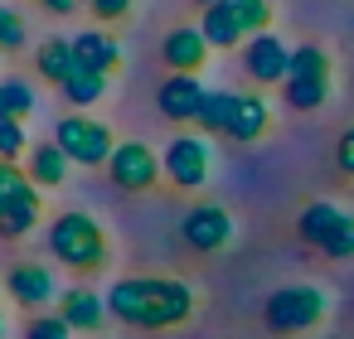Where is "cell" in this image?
<instances>
[{"mask_svg": "<svg viewBox=\"0 0 354 339\" xmlns=\"http://www.w3.org/2000/svg\"><path fill=\"white\" fill-rule=\"evenodd\" d=\"M199 296L175 276H122L107 291V315L131 329H180L189 325Z\"/></svg>", "mask_w": 354, "mask_h": 339, "instance_id": "obj_1", "label": "cell"}, {"mask_svg": "<svg viewBox=\"0 0 354 339\" xmlns=\"http://www.w3.org/2000/svg\"><path fill=\"white\" fill-rule=\"evenodd\" d=\"M44 242H49V257L59 267H68V271H97V267H107V228L93 213H83V209H64L49 223Z\"/></svg>", "mask_w": 354, "mask_h": 339, "instance_id": "obj_2", "label": "cell"}, {"mask_svg": "<svg viewBox=\"0 0 354 339\" xmlns=\"http://www.w3.org/2000/svg\"><path fill=\"white\" fill-rule=\"evenodd\" d=\"M54 146L83 170H107V160L117 151V136L107 131V122H97L88 112H68L64 122H54Z\"/></svg>", "mask_w": 354, "mask_h": 339, "instance_id": "obj_3", "label": "cell"}, {"mask_svg": "<svg viewBox=\"0 0 354 339\" xmlns=\"http://www.w3.org/2000/svg\"><path fill=\"white\" fill-rule=\"evenodd\" d=\"M160 165H165V180L180 189V194H194L209 184L214 175V146L204 131H180L170 136V146L160 151Z\"/></svg>", "mask_w": 354, "mask_h": 339, "instance_id": "obj_4", "label": "cell"}, {"mask_svg": "<svg viewBox=\"0 0 354 339\" xmlns=\"http://www.w3.org/2000/svg\"><path fill=\"white\" fill-rule=\"evenodd\" d=\"M262 320L272 334H306L325 320V291L320 286H281L267 296Z\"/></svg>", "mask_w": 354, "mask_h": 339, "instance_id": "obj_5", "label": "cell"}, {"mask_svg": "<svg viewBox=\"0 0 354 339\" xmlns=\"http://www.w3.org/2000/svg\"><path fill=\"white\" fill-rule=\"evenodd\" d=\"M160 175H165L160 151H151L146 141H117V151H112V160H107V180H112L122 194H146V189H156Z\"/></svg>", "mask_w": 354, "mask_h": 339, "instance_id": "obj_6", "label": "cell"}, {"mask_svg": "<svg viewBox=\"0 0 354 339\" xmlns=\"http://www.w3.org/2000/svg\"><path fill=\"white\" fill-rule=\"evenodd\" d=\"M291 49H296V44H286L281 35L262 30V35L243 39V73H248L257 88H277V83H286V73H291Z\"/></svg>", "mask_w": 354, "mask_h": 339, "instance_id": "obj_7", "label": "cell"}, {"mask_svg": "<svg viewBox=\"0 0 354 339\" xmlns=\"http://www.w3.org/2000/svg\"><path fill=\"white\" fill-rule=\"evenodd\" d=\"M180 238H185L189 252L214 257V252H223V247L233 242V213H228L223 204H194V209L180 218Z\"/></svg>", "mask_w": 354, "mask_h": 339, "instance_id": "obj_8", "label": "cell"}, {"mask_svg": "<svg viewBox=\"0 0 354 339\" xmlns=\"http://www.w3.org/2000/svg\"><path fill=\"white\" fill-rule=\"evenodd\" d=\"M6 296L20 305V310H49L59 305V276L44 267V262H15L6 271Z\"/></svg>", "mask_w": 354, "mask_h": 339, "instance_id": "obj_9", "label": "cell"}, {"mask_svg": "<svg viewBox=\"0 0 354 339\" xmlns=\"http://www.w3.org/2000/svg\"><path fill=\"white\" fill-rule=\"evenodd\" d=\"M204 97H209V88L199 83V73H165V83L156 88V107L165 122H194Z\"/></svg>", "mask_w": 354, "mask_h": 339, "instance_id": "obj_10", "label": "cell"}, {"mask_svg": "<svg viewBox=\"0 0 354 339\" xmlns=\"http://www.w3.org/2000/svg\"><path fill=\"white\" fill-rule=\"evenodd\" d=\"M39 218H44V199H39L35 184H25V189H15V194L0 199V238H6V242L30 238L39 228Z\"/></svg>", "mask_w": 354, "mask_h": 339, "instance_id": "obj_11", "label": "cell"}, {"mask_svg": "<svg viewBox=\"0 0 354 339\" xmlns=\"http://www.w3.org/2000/svg\"><path fill=\"white\" fill-rule=\"evenodd\" d=\"M209 39L199 35V25H180V30H170L165 39H160V59H165V68L170 73H204V64H209Z\"/></svg>", "mask_w": 354, "mask_h": 339, "instance_id": "obj_12", "label": "cell"}, {"mask_svg": "<svg viewBox=\"0 0 354 339\" xmlns=\"http://www.w3.org/2000/svg\"><path fill=\"white\" fill-rule=\"evenodd\" d=\"M267 131H272V107H267V97H262V93H238L223 136L238 141V146H252V141H262Z\"/></svg>", "mask_w": 354, "mask_h": 339, "instance_id": "obj_13", "label": "cell"}, {"mask_svg": "<svg viewBox=\"0 0 354 339\" xmlns=\"http://www.w3.org/2000/svg\"><path fill=\"white\" fill-rule=\"evenodd\" d=\"M59 315L73 325V334L83 329V334H97L112 315H107V296H97V291H88V286H68L64 296H59Z\"/></svg>", "mask_w": 354, "mask_h": 339, "instance_id": "obj_14", "label": "cell"}, {"mask_svg": "<svg viewBox=\"0 0 354 339\" xmlns=\"http://www.w3.org/2000/svg\"><path fill=\"white\" fill-rule=\"evenodd\" d=\"M73 59L83 68H93V73H107L112 78L122 68V44L107 30H83V35H73Z\"/></svg>", "mask_w": 354, "mask_h": 339, "instance_id": "obj_15", "label": "cell"}, {"mask_svg": "<svg viewBox=\"0 0 354 339\" xmlns=\"http://www.w3.org/2000/svg\"><path fill=\"white\" fill-rule=\"evenodd\" d=\"M68 170H73V160H68L54 141H39V146H30V155H25V175H30L35 189H59V184L68 180Z\"/></svg>", "mask_w": 354, "mask_h": 339, "instance_id": "obj_16", "label": "cell"}, {"mask_svg": "<svg viewBox=\"0 0 354 339\" xmlns=\"http://www.w3.org/2000/svg\"><path fill=\"white\" fill-rule=\"evenodd\" d=\"M73 68H78V59H73V39H64V35H49V39L35 49V73H39L44 83L64 88V83L73 78Z\"/></svg>", "mask_w": 354, "mask_h": 339, "instance_id": "obj_17", "label": "cell"}, {"mask_svg": "<svg viewBox=\"0 0 354 339\" xmlns=\"http://www.w3.org/2000/svg\"><path fill=\"white\" fill-rule=\"evenodd\" d=\"M199 35L209 39V49H238L248 35H243V25H238V10H233V0L228 6H209L204 15H199Z\"/></svg>", "mask_w": 354, "mask_h": 339, "instance_id": "obj_18", "label": "cell"}, {"mask_svg": "<svg viewBox=\"0 0 354 339\" xmlns=\"http://www.w3.org/2000/svg\"><path fill=\"white\" fill-rule=\"evenodd\" d=\"M107 88H112V83H107V73H93V68H83V64H78V68H73V78H68L59 93H64V102H68L73 112H88V107H97V102L107 97Z\"/></svg>", "mask_w": 354, "mask_h": 339, "instance_id": "obj_19", "label": "cell"}, {"mask_svg": "<svg viewBox=\"0 0 354 339\" xmlns=\"http://www.w3.org/2000/svg\"><path fill=\"white\" fill-rule=\"evenodd\" d=\"M339 218H344V209H335L330 199H315V204H306L301 209V218H296V233H301V242H310V247H320L335 228H339Z\"/></svg>", "mask_w": 354, "mask_h": 339, "instance_id": "obj_20", "label": "cell"}, {"mask_svg": "<svg viewBox=\"0 0 354 339\" xmlns=\"http://www.w3.org/2000/svg\"><path fill=\"white\" fill-rule=\"evenodd\" d=\"M281 102L291 112H320L330 102V78H286L281 83Z\"/></svg>", "mask_w": 354, "mask_h": 339, "instance_id": "obj_21", "label": "cell"}, {"mask_svg": "<svg viewBox=\"0 0 354 339\" xmlns=\"http://www.w3.org/2000/svg\"><path fill=\"white\" fill-rule=\"evenodd\" d=\"M233 88H209V97H204V107H199V131L204 136H214V131H228V117H233Z\"/></svg>", "mask_w": 354, "mask_h": 339, "instance_id": "obj_22", "label": "cell"}, {"mask_svg": "<svg viewBox=\"0 0 354 339\" xmlns=\"http://www.w3.org/2000/svg\"><path fill=\"white\" fill-rule=\"evenodd\" d=\"M35 107H39V97H35V88H30L25 78H0V117L25 122Z\"/></svg>", "mask_w": 354, "mask_h": 339, "instance_id": "obj_23", "label": "cell"}, {"mask_svg": "<svg viewBox=\"0 0 354 339\" xmlns=\"http://www.w3.org/2000/svg\"><path fill=\"white\" fill-rule=\"evenodd\" d=\"M286 78H330V54H325L320 44H296Z\"/></svg>", "mask_w": 354, "mask_h": 339, "instance_id": "obj_24", "label": "cell"}, {"mask_svg": "<svg viewBox=\"0 0 354 339\" xmlns=\"http://www.w3.org/2000/svg\"><path fill=\"white\" fill-rule=\"evenodd\" d=\"M30 44V25L15 6H0V54H20Z\"/></svg>", "mask_w": 354, "mask_h": 339, "instance_id": "obj_25", "label": "cell"}, {"mask_svg": "<svg viewBox=\"0 0 354 339\" xmlns=\"http://www.w3.org/2000/svg\"><path fill=\"white\" fill-rule=\"evenodd\" d=\"M233 10H238V25H243L248 39L272 30V0H233Z\"/></svg>", "mask_w": 354, "mask_h": 339, "instance_id": "obj_26", "label": "cell"}, {"mask_svg": "<svg viewBox=\"0 0 354 339\" xmlns=\"http://www.w3.org/2000/svg\"><path fill=\"white\" fill-rule=\"evenodd\" d=\"M20 155H30V136H25V122H15V117H0V160H20Z\"/></svg>", "mask_w": 354, "mask_h": 339, "instance_id": "obj_27", "label": "cell"}, {"mask_svg": "<svg viewBox=\"0 0 354 339\" xmlns=\"http://www.w3.org/2000/svg\"><path fill=\"white\" fill-rule=\"evenodd\" d=\"M320 252H325L330 262H349V257H354V213H344V218H339V228L320 242Z\"/></svg>", "mask_w": 354, "mask_h": 339, "instance_id": "obj_28", "label": "cell"}, {"mask_svg": "<svg viewBox=\"0 0 354 339\" xmlns=\"http://www.w3.org/2000/svg\"><path fill=\"white\" fill-rule=\"evenodd\" d=\"M25 339H73V325L54 310V315H35L25 325Z\"/></svg>", "mask_w": 354, "mask_h": 339, "instance_id": "obj_29", "label": "cell"}, {"mask_svg": "<svg viewBox=\"0 0 354 339\" xmlns=\"http://www.w3.org/2000/svg\"><path fill=\"white\" fill-rule=\"evenodd\" d=\"M131 6H136V0H88V10H93L102 25H117V20H127V15H131Z\"/></svg>", "mask_w": 354, "mask_h": 339, "instance_id": "obj_30", "label": "cell"}, {"mask_svg": "<svg viewBox=\"0 0 354 339\" xmlns=\"http://www.w3.org/2000/svg\"><path fill=\"white\" fill-rule=\"evenodd\" d=\"M335 165H339V175L354 180V126L339 131V141H335Z\"/></svg>", "mask_w": 354, "mask_h": 339, "instance_id": "obj_31", "label": "cell"}, {"mask_svg": "<svg viewBox=\"0 0 354 339\" xmlns=\"http://www.w3.org/2000/svg\"><path fill=\"white\" fill-rule=\"evenodd\" d=\"M25 184H30V175H25L20 165L0 160V199H6V194H15V189H25Z\"/></svg>", "mask_w": 354, "mask_h": 339, "instance_id": "obj_32", "label": "cell"}, {"mask_svg": "<svg viewBox=\"0 0 354 339\" xmlns=\"http://www.w3.org/2000/svg\"><path fill=\"white\" fill-rule=\"evenodd\" d=\"M39 6H44L49 15H73V10L83 6V0H39Z\"/></svg>", "mask_w": 354, "mask_h": 339, "instance_id": "obj_33", "label": "cell"}, {"mask_svg": "<svg viewBox=\"0 0 354 339\" xmlns=\"http://www.w3.org/2000/svg\"><path fill=\"white\" fill-rule=\"evenodd\" d=\"M0 339H6V296H0Z\"/></svg>", "mask_w": 354, "mask_h": 339, "instance_id": "obj_34", "label": "cell"}, {"mask_svg": "<svg viewBox=\"0 0 354 339\" xmlns=\"http://www.w3.org/2000/svg\"><path fill=\"white\" fill-rule=\"evenodd\" d=\"M194 6H204V10H209V6H228V0H194Z\"/></svg>", "mask_w": 354, "mask_h": 339, "instance_id": "obj_35", "label": "cell"}, {"mask_svg": "<svg viewBox=\"0 0 354 339\" xmlns=\"http://www.w3.org/2000/svg\"><path fill=\"white\" fill-rule=\"evenodd\" d=\"M83 6H88V0H83Z\"/></svg>", "mask_w": 354, "mask_h": 339, "instance_id": "obj_36", "label": "cell"}]
</instances>
